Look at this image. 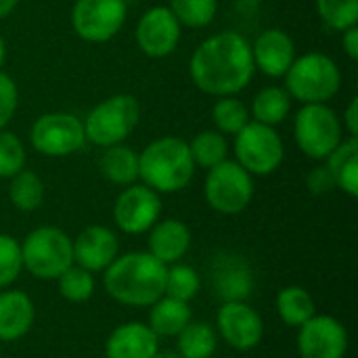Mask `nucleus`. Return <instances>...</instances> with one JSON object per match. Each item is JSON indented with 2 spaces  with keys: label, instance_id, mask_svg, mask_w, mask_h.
Returning a JSON list of instances; mask_svg holds the SVG:
<instances>
[{
  "label": "nucleus",
  "instance_id": "nucleus-20",
  "mask_svg": "<svg viewBox=\"0 0 358 358\" xmlns=\"http://www.w3.org/2000/svg\"><path fill=\"white\" fill-rule=\"evenodd\" d=\"M36 319L31 298L19 289H6L0 294V342H15L23 338Z\"/></svg>",
  "mask_w": 358,
  "mask_h": 358
},
{
  "label": "nucleus",
  "instance_id": "nucleus-41",
  "mask_svg": "<svg viewBox=\"0 0 358 358\" xmlns=\"http://www.w3.org/2000/svg\"><path fill=\"white\" fill-rule=\"evenodd\" d=\"M17 2H19V0H0V19L6 17V15L17 6Z\"/></svg>",
  "mask_w": 358,
  "mask_h": 358
},
{
  "label": "nucleus",
  "instance_id": "nucleus-9",
  "mask_svg": "<svg viewBox=\"0 0 358 358\" xmlns=\"http://www.w3.org/2000/svg\"><path fill=\"white\" fill-rule=\"evenodd\" d=\"M296 143L313 159L327 155L342 143V126L334 109L325 103H308L296 117Z\"/></svg>",
  "mask_w": 358,
  "mask_h": 358
},
{
  "label": "nucleus",
  "instance_id": "nucleus-23",
  "mask_svg": "<svg viewBox=\"0 0 358 358\" xmlns=\"http://www.w3.org/2000/svg\"><path fill=\"white\" fill-rule=\"evenodd\" d=\"M327 168L331 170L336 178V187H340L350 197L358 195V141L357 136H350L348 141H342L329 155H327Z\"/></svg>",
  "mask_w": 358,
  "mask_h": 358
},
{
  "label": "nucleus",
  "instance_id": "nucleus-12",
  "mask_svg": "<svg viewBox=\"0 0 358 358\" xmlns=\"http://www.w3.org/2000/svg\"><path fill=\"white\" fill-rule=\"evenodd\" d=\"M300 358H344L348 350L346 327L329 315H315L298 327Z\"/></svg>",
  "mask_w": 358,
  "mask_h": 358
},
{
  "label": "nucleus",
  "instance_id": "nucleus-22",
  "mask_svg": "<svg viewBox=\"0 0 358 358\" xmlns=\"http://www.w3.org/2000/svg\"><path fill=\"white\" fill-rule=\"evenodd\" d=\"M191 323L189 302L174 300L170 296H162L151 304L149 327L157 338H174Z\"/></svg>",
  "mask_w": 358,
  "mask_h": 358
},
{
  "label": "nucleus",
  "instance_id": "nucleus-13",
  "mask_svg": "<svg viewBox=\"0 0 358 358\" xmlns=\"http://www.w3.org/2000/svg\"><path fill=\"white\" fill-rule=\"evenodd\" d=\"M216 334L235 350H254L264 336L262 317L245 302H222L216 315Z\"/></svg>",
  "mask_w": 358,
  "mask_h": 358
},
{
  "label": "nucleus",
  "instance_id": "nucleus-42",
  "mask_svg": "<svg viewBox=\"0 0 358 358\" xmlns=\"http://www.w3.org/2000/svg\"><path fill=\"white\" fill-rule=\"evenodd\" d=\"M153 358H180V355L174 352V350H157Z\"/></svg>",
  "mask_w": 358,
  "mask_h": 358
},
{
  "label": "nucleus",
  "instance_id": "nucleus-35",
  "mask_svg": "<svg viewBox=\"0 0 358 358\" xmlns=\"http://www.w3.org/2000/svg\"><path fill=\"white\" fill-rule=\"evenodd\" d=\"M23 271L21 243L10 235H0V289L17 281Z\"/></svg>",
  "mask_w": 358,
  "mask_h": 358
},
{
  "label": "nucleus",
  "instance_id": "nucleus-34",
  "mask_svg": "<svg viewBox=\"0 0 358 358\" xmlns=\"http://www.w3.org/2000/svg\"><path fill=\"white\" fill-rule=\"evenodd\" d=\"M178 23L189 25V27H203L208 25L218 8L216 0H170L168 6Z\"/></svg>",
  "mask_w": 358,
  "mask_h": 358
},
{
  "label": "nucleus",
  "instance_id": "nucleus-36",
  "mask_svg": "<svg viewBox=\"0 0 358 358\" xmlns=\"http://www.w3.org/2000/svg\"><path fill=\"white\" fill-rule=\"evenodd\" d=\"M25 166V149L21 141L6 132L0 130V178H10Z\"/></svg>",
  "mask_w": 358,
  "mask_h": 358
},
{
  "label": "nucleus",
  "instance_id": "nucleus-2",
  "mask_svg": "<svg viewBox=\"0 0 358 358\" xmlns=\"http://www.w3.org/2000/svg\"><path fill=\"white\" fill-rule=\"evenodd\" d=\"M168 266L149 252L117 256L103 277L107 294L124 306H151L164 296Z\"/></svg>",
  "mask_w": 358,
  "mask_h": 358
},
{
  "label": "nucleus",
  "instance_id": "nucleus-19",
  "mask_svg": "<svg viewBox=\"0 0 358 358\" xmlns=\"http://www.w3.org/2000/svg\"><path fill=\"white\" fill-rule=\"evenodd\" d=\"M157 350V336L138 321L115 327L105 344L107 358H153Z\"/></svg>",
  "mask_w": 358,
  "mask_h": 358
},
{
  "label": "nucleus",
  "instance_id": "nucleus-10",
  "mask_svg": "<svg viewBox=\"0 0 358 358\" xmlns=\"http://www.w3.org/2000/svg\"><path fill=\"white\" fill-rule=\"evenodd\" d=\"M36 151L48 157H65L80 151L86 143L84 124L71 113H44L29 132Z\"/></svg>",
  "mask_w": 358,
  "mask_h": 358
},
{
  "label": "nucleus",
  "instance_id": "nucleus-14",
  "mask_svg": "<svg viewBox=\"0 0 358 358\" xmlns=\"http://www.w3.org/2000/svg\"><path fill=\"white\" fill-rule=\"evenodd\" d=\"M159 214L162 199L147 185H130L128 189H124L113 208L115 224L128 235L147 233L157 222Z\"/></svg>",
  "mask_w": 358,
  "mask_h": 358
},
{
  "label": "nucleus",
  "instance_id": "nucleus-17",
  "mask_svg": "<svg viewBox=\"0 0 358 358\" xmlns=\"http://www.w3.org/2000/svg\"><path fill=\"white\" fill-rule=\"evenodd\" d=\"M120 241L107 227H86L73 241V262L90 273L105 271L117 258Z\"/></svg>",
  "mask_w": 358,
  "mask_h": 358
},
{
  "label": "nucleus",
  "instance_id": "nucleus-33",
  "mask_svg": "<svg viewBox=\"0 0 358 358\" xmlns=\"http://www.w3.org/2000/svg\"><path fill=\"white\" fill-rule=\"evenodd\" d=\"M212 117L218 130L224 134H237L250 122L248 107L235 96H220V101L212 109Z\"/></svg>",
  "mask_w": 358,
  "mask_h": 358
},
{
  "label": "nucleus",
  "instance_id": "nucleus-30",
  "mask_svg": "<svg viewBox=\"0 0 358 358\" xmlns=\"http://www.w3.org/2000/svg\"><path fill=\"white\" fill-rule=\"evenodd\" d=\"M201 289V279L195 268L187 264H172L166 271L164 296H170L180 302H191Z\"/></svg>",
  "mask_w": 358,
  "mask_h": 358
},
{
  "label": "nucleus",
  "instance_id": "nucleus-16",
  "mask_svg": "<svg viewBox=\"0 0 358 358\" xmlns=\"http://www.w3.org/2000/svg\"><path fill=\"white\" fill-rule=\"evenodd\" d=\"M212 285L222 302H245L254 289V273L245 258L222 252L212 262Z\"/></svg>",
  "mask_w": 358,
  "mask_h": 358
},
{
  "label": "nucleus",
  "instance_id": "nucleus-24",
  "mask_svg": "<svg viewBox=\"0 0 358 358\" xmlns=\"http://www.w3.org/2000/svg\"><path fill=\"white\" fill-rule=\"evenodd\" d=\"M101 172L113 185L130 187L138 178V155L122 143L107 147V151L101 155Z\"/></svg>",
  "mask_w": 358,
  "mask_h": 358
},
{
  "label": "nucleus",
  "instance_id": "nucleus-43",
  "mask_svg": "<svg viewBox=\"0 0 358 358\" xmlns=\"http://www.w3.org/2000/svg\"><path fill=\"white\" fill-rule=\"evenodd\" d=\"M4 61H6V44H4V40L0 36V67L4 65Z\"/></svg>",
  "mask_w": 358,
  "mask_h": 358
},
{
  "label": "nucleus",
  "instance_id": "nucleus-28",
  "mask_svg": "<svg viewBox=\"0 0 358 358\" xmlns=\"http://www.w3.org/2000/svg\"><path fill=\"white\" fill-rule=\"evenodd\" d=\"M8 197L13 206L21 212H34L40 208L44 199V185L40 176L31 170H19L15 176H10L8 185Z\"/></svg>",
  "mask_w": 358,
  "mask_h": 358
},
{
  "label": "nucleus",
  "instance_id": "nucleus-26",
  "mask_svg": "<svg viewBox=\"0 0 358 358\" xmlns=\"http://www.w3.org/2000/svg\"><path fill=\"white\" fill-rule=\"evenodd\" d=\"M277 313L287 327H300L317 315L310 294L300 285L283 287L277 294Z\"/></svg>",
  "mask_w": 358,
  "mask_h": 358
},
{
  "label": "nucleus",
  "instance_id": "nucleus-8",
  "mask_svg": "<svg viewBox=\"0 0 358 358\" xmlns=\"http://www.w3.org/2000/svg\"><path fill=\"white\" fill-rule=\"evenodd\" d=\"M254 197L252 174L243 170L237 162H220L210 168L206 178V199L218 214H239Z\"/></svg>",
  "mask_w": 358,
  "mask_h": 358
},
{
  "label": "nucleus",
  "instance_id": "nucleus-32",
  "mask_svg": "<svg viewBox=\"0 0 358 358\" xmlns=\"http://www.w3.org/2000/svg\"><path fill=\"white\" fill-rule=\"evenodd\" d=\"M317 10L323 23L338 31L358 23V0H317Z\"/></svg>",
  "mask_w": 358,
  "mask_h": 358
},
{
  "label": "nucleus",
  "instance_id": "nucleus-1",
  "mask_svg": "<svg viewBox=\"0 0 358 358\" xmlns=\"http://www.w3.org/2000/svg\"><path fill=\"white\" fill-rule=\"evenodd\" d=\"M254 69L252 44L237 31H222L203 40L189 63L197 88L214 96H233L243 90Z\"/></svg>",
  "mask_w": 358,
  "mask_h": 358
},
{
  "label": "nucleus",
  "instance_id": "nucleus-5",
  "mask_svg": "<svg viewBox=\"0 0 358 358\" xmlns=\"http://www.w3.org/2000/svg\"><path fill=\"white\" fill-rule=\"evenodd\" d=\"M287 92L308 103H325L340 90L342 76L334 59L321 52H308L300 59H294L292 67L285 73Z\"/></svg>",
  "mask_w": 358,
  "mask_h": 358
},
{
  "label": "nucleus",
  "instance_id": "nucleus-40",
  "mask_svg": "<svg viewBox=\"0 0 358 358\" xmlns=\"http://www.w3.org/2000/svg\"><path fill=\"white\" fill-rule=\"evenodd\" d=\"M346 128L350 136H357L358 132V99H352V103L346 109Z\"/></svg>",
  "mask_w": 358,
  "mask_h": 358
},
{
  "label": "nucleus",
  "instance_id": "nucleus-18",
  "mask_svg": "<svg viewBox=\"0 0 358 358\" xmlns=\"http://www.w3.org/2000/svg\"><path fill=\"white\" fill-rule=\"evenodd\" d=\"M254 65L273 78L285 76L296 59L294 40L283 29H266L252 44Z\"/></svg>",
  "mask_w": 358,
  "mask_h": 358
},
{
  "label": "nucleus",
  "instance_id": "nucleus-38",
  "mask_svg": "<svg viewBox=\"0 0 358 358\" xmlns=\"http://www.w3.org/2000/svg\"><path fill=\"white\" fill-rule=\"evenodd\" d=\"M306 187L315 195H325V193H331L336 189V178H334V174H331V170L327 166H319L308 174Z\"/></svg>",
  "mask_w": 358,
  "mask_h": 358
},
{
  "label": "nucleus",
  "instance_id": "nucleus-15",
  "mask_svg": "<svg viewBox=\"0 0 358 358\" xmlns=\"http://www.w3.org/2000/svg\"><path fill=\"white\" fill-rule=\"evenodd\" d=\"M178 40L180 23L168 6L149 8L136 25V42L147 57H168L178 46Z\"/></svg>",
  "mask_w": 358,
  "mask_h": 358
},
{
  "label": "nucleus",
  "instance_id": "nucleus-27",
  "mask_svg": "<svg viewBox=\"0 0 358 358\" xmlns=\"http://www.w3.org/2000/svg\"><path fill=\"white\" fill-rule=\"evenodd\" d=\"M289 107H292L289 92L279 86H268L256 94L252 113H254L256 122L266 124V126H277L287 117Z\"/></svg>",
  "mask_w": 358,
  "mask_h": 358
},
{
  "label": "nucleus",
  "instance_id": "nucleus-29",
  "mask_svg": "<svg viewBox=\"0 0 358 358\" xmlns=\"http://www.w3.org/2000/svg\"><path fill=\"white\" fill-rule=\"evenodd\" d=\"M227 149H229L227 138L222 136V132H214V130L199 132L193 138V143L189 145L193 164L201 166V168H208V170L227 159Z\"/></svg>",
  "mask_w": 358,
  "mask_h": 358
},
{
  "label": "nucleus",
  "instance_id": "nucleus-31",
  "mask_svg": "<svg viewBox=\"0 0 358 358\" xmlns=\"http://www.w3.org/2000/svg\"><path fill=\"white\" fill-rule=\"evenodd\" d=\"M57 281H59V292L67 302L82 304V302L90 300L92 294H94V277H92V273L78 266V264H71L65 273L59 275Z\"/></svg>",
  "mask_w": 358,
  "mask_h": 358
},
{
  "label": "nucleus",
  "instance_id": "nucleus-4",
  "mask_svg": "<svg viewBox=\"0 0 358 358\" xmlns=\"http://www.w3.org/2000/svg\"><path fill=\"white\" fill-rule=\"evenodd\" d=\"M21 258L29 275L55 281L73 264V241L57 227H40L25 237Z\"/></svg>",
  "mask_w": 358,
  "mask_h": 358
},
{
  "label": "nucleus",
  "instance_id": "nucleus-21",
  "mask_svg": "<svg viewBox=\"0 0 358 358\" xmlns=\"http://www.w3.org/2000/svg\"><path fill=\"white\" fill-rule=\"evenodd\" d=\"M191 248V231L180 220H162L149 229V254L159 262L176 264Z\"/></svg>",
  "mask_w": 358,
  "mask_h": 358
},
{
  "label": "nucleus",
  "instance_id": "nucleus-25",
  "mask_svg": "<svg viewBox=\"0 0 358 358\" xmlns=\"http://www.w3.org/2000/svg\"><path fill=\"white\" fill-rule=\"evenodd\" d=\"M180 358H212L218 348V334L203 321H191L178 336Z\"/></svg>",
  "mask_w": 358,
  "mask_h": 358
},
{
  "label": "nucleus",
  "instance_id": "nucleus-6",
  "mask_svg": "<svg viewBox=\"0 0 358 358\" xmlns=\"http://www.w3.org/2000/svg\"><path fill=\"white\" fill-rule=\"evenodd\" d=\"M141 120L138 101L130 94H115L99 103L84 122V134L99 147H113L126 141Z\"/></svg>",
  "mask_w": 358,
  "mask_h": 358
},
{
  "label": "nucleus",
  "instance_id": "nucleus-7",
  "mask_svg": "<svg viewBox=\"0 0 358 358\" xmlns=\"http://www.w3.org/2000/svg\"><path fill=\"white\" fill-rule=\"evenodd\" d=\"M235 136L237 164L250 174L266 176L281 166L283 141L273 126L248 122Z\"/></svg>",
  "mask_w": 358,
  "mask_h": 358
},
{
  "label": "nucleus",
  "instance_id": "nucleus-37",
  "mask_svg": "<svg viewBox=\"0 0 358 358\" xmlns=\"http://www.w3.org/2000/svg\"><path fill=\"white\" fill-rule=\"evenodd\" d=\"M17 86L15 82L0 71V130L10 122L15 109H17Z\"/></svg>",
  "mask_w": 358,
  "mask_h": 358
},
{
  "label": "nucleus",
  "instance_id": "nucleus-3",
  "mask_svg": "<svg viewBox=\"0 0 358 358\" xmlns=\"http://www.w3.org/2000/svg\"><path fill=\"white\" fill-rule=\"evenodd\" d=\"M193 174L195 164L182 138H157L138 155V178L155 193H176L191 182Z\"/></svg>",
  "mask_w": 358,
  "mask_h": 358
},
{
  "label": "nucleus",
  "instance_id": "nucleus-39",
  "mask_svg": "<svg viewBox=\"0 0 358 358\" xmlns=\"http://www.w3.org/2000/svg\"><path fill=\"white\" fill-rule=\"evenodd\" d=\"M344 48L350 59H358V27H348L344 29Z\"/></svg>",
  "mask_w": 358,
  "mask_h": 358
},
{
  "label": "nucleus",
  "instance_id": "nucleus-11",
  "mask_svg": "<svg viewBox=\"0 0 358 358\" xmlns=\"http://www.w3.org/2000/svg\"><path fill=\"white\" fill-rule=\"evenodd\" d=\"M126 21L124 0H78L71 10V23L80 38L88 42L111 40Z\"/></svg>",
  "mask_w": 358,
  "mask_h": 358
}]
</instances>
